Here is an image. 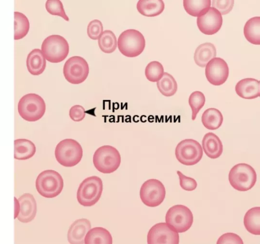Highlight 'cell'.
Wrapping results in <instances>:
<instances>
[{"instance_id": "cell-1", "label": "cell", "mask_w": 260, "mask_h": 244, "mask_svg": "<svg viewBox=\"0 0 260 244\" xmlns=\"http://www.w3.org/2000/svg\"><path fill=\"white\" fill-rule=\"evenodd\" d=\"M257 179L254 169L250 165L240 163L234 165L229 173V181L232 187L239 191H246L255 184Z\"/></svg>"}, {"instance_id": "cell-2", "label": "cell", "mask_w": 260, "mask_h": 244, "mask_svg": "<svg viewBox=\"0 0 260 244\" xmlns=\"http://www.w3.org/2000/svg\"><path fill=\"white\" fill-rule=\"evenodd\" d=\"M57 161L64 167H73L78 164L83 156V149L76 140L66 138L57 145L55 150Z\"/></svg>"}, {"instance_id": "cell-3", "label": "cell", "mask_w": 260, "mask_h": 244, "mask_svg": "<svg viewBox=\"0 0 260 244\" xmlns=\"http://www.w3.org/2000/svg\"><path fill=\"white\" fill-rule=\"evenodd\" d=\"M93 163L95 168L100 172L111 173L119 167L120 154L114 147L104 145L99 147L94 153Z\"/></svg>"}, {"instance_id": "cell-4", "label": "cell", "mask_w": 260, "mask_h": 244, "mask_svg": "<svg viewBox=\"0 0 260 244\" xmlns=\"http://www.w3.org/2000/svg\"><path fill=\"white\" fill-rule=\"evenodd\" d=\"M63 187L61 176L54 170H46L41 172L36 181V188L42 196L51 198L58 196Z\"/></svg>"}, {"instance_id": "cell-5", "label": "cell", "mask_w": 260, "mask_h": 244, "mask_svg": "<svg viewBox=\"0 0 260 244\" xmlns=\"http://www.w3.org/2000/svg\"><path fill=\"white\" fill-rule=\"evenodd\" d=\"M118 48L127 57H135L141 54L145 47L144 37L139 31L129 29L123 31L118 37Z\"/></svg>"}, {"instance_id": "cell-6", "label": "cell", "mask_w": 260, "mask_h": 244, "mask_svg": "<svg viewBox=\"0 0 260 244\" xmlns=\"http://www.w3.org/2000/svg\"><path fill=\"white\" fill-rule=\"evenodd\" d=\"M46 111V104L43 98L35 93L23 96L18 103V111L25 120L35 122L40 119Z\"/></svg>"}, {"instance_id": "cell-7", "label": "cell", "mask_w": 260, "mask_h": 244, "mask_svg": "<svg viewBox=\"0 0 260 244\" xmlns=\"http://www.w3.org/2000/svg\"><path fill=\"white\" fill-rule=\"evenodd\" d=\"M41 51L48 61L59 63L64 60L68 55L69 45L63 37L53 34L47 37L43 41Z\"/></svg>"}, {"instance_id": "cell-8", "label": "cell", "mask_w": 260, "mask_h": 244, "mask_svg": "<svg viewBox=\"0 0 260 244\" xmlns=\"http://www.w3.org/2000/svg\"><path fill=\"white\" fill-rule=\"evenodd\" d=\"M103 189L102 179L97 176L85 179L77 190V199L80 204L84 206H91L100 199Z\"/></svg>"}, {"instance_id": "cell-9", "label": "cell", "mask_w": 260, "mask_h": 244, "mask_svg": "<svg viewBox=\"0 0 260 244\" xmlns=\"http://www.w3.org/2000/svg\"><path fill=\"white\" fill-rule=\"evenodd\" d=\"M166 223L178 233L187 231L192 226L193 215L190 210L182 204L175 205L167 212Z\"/></svg>"}, {"instance_id": "cell-10", "label": "cell", "mask_w": 260, "mask_h": 244, "mask_svg": "<svg viewBox=\"0 0 260 244\" xmlns=\"http://www.w3.org/2000/svg\"><path fill=\"white\" fill-rule=\"evenodd\" d=\"M203 155V149L200 144L191 138L181 141L175 149L176 159L185 165H195L201 160Z\"/></svg>"}, {"instance_id": "cell-11", "label": "cell", "mask_w": 260, "mask_h": 244, "mask_svg": "<svg viewBox=\"0 0 260 244\" xmlns=\"http://www.w3.org/2000/svg\"><path fill=\"white\" fill-rule=\"evenodd\" d=\"M166 196V189L159 180L151 179L141 186L140 197L143 203L147 206L154 207L160 205Z\"/></svg>"}, {"instance_id": "cell-12", "label": "cell", "mask_w": 260, "mask_h": 244, "mask_svg": "<svg viewBox=\"0 0 260 244\" xmlns=\"http://www.w3.org/2000/svg\"><path fill=\"white\" fill-rule=\"evenodd\" d=\"M89 71L87 61L79 56L69 58L63 67V74L66 80L73 84L83 82L88 76Z\"/></svg>"}, {"instance_id": "cell-13", "label": "cell", "mask_w": 260, "mask_h": 244, "mask_svg": "<svg viewBox=\"0 0 260 244\" xmlns=\"http://www.w3.org/2000/svg\"><path fill=\"white\" fill-rule=\"evenodd\" d=\"M147 243H175L179 242L178 233L172 229L166 223H158L153 225L147 234Z\"/></svg>"}, {"instance_id": "cell-14", "label": "cell", "mask_w": 260, "mask_h": 244, "mask_svg": "<svg viewBox=\"0 0 260 244\" xmlns=\"http://www.w3.org/2000/svg\"><path fill=\"white\" fill-rule=\"evenodd\" d=\"M205 75L208 82L214 86H220L227 80L229 69L227 63L220 57H214L206 65Z\"/></svg>"}, {"instance_id": "cell-15", "label": "cell", "mask_w": 260, "mask_h": 244, "mask_svg": "<svg viewBox=\"0 0 260 244\" xmlns=\"http://www.w3.org/2000/svg\"><path fill=\"white\" fill-rule=\"evenodd\" d=\"M15 199V217L22 223L31 221L36 215L37 204L33 195L26 193Z\"/></svg>"}, {"instance_id": "cell-16", "label": "cell", "mask_w": 260, "mask_h": 244, "mask_svg": "<svg viewBox=\"0 0 260 244\" xmlns=\"http://www.w3.org/2000/svg\"><path fill=\"white\" fill-rule=\"evenodd\" d=\"M197 24L202 33L212 35L220 29L222 24V17L217 10L210 7L205 13L197 17Z\"/></svg>"}, {"instance_id": "cell-17", "label": "cell", "mask_w": 260, "mask_h": 244, "mask_svg": "<svg viewBox=\"0 0 260 244\" xmlns=\"http://www.w3.org/2000/svg\"><path fill=\"white\" fill-rule=\"evenodd\" d=\"M90 228V222L87 219L77 220L72 223L68 230V241L72 244L84 243L85 236Z\"/></svg>"}, {"instance_id": "cell-18", "label": "cell", "mask_w": 260, "mask_h": 244, "mask_svg": "<svg viewBox=\"0 0 260 244\" xmlns=\"http://www.w3.org/2000/svg\"><path fill=\"white\" fill-rule=\"evenodd\" d=\"M236 93L244 99H252L259 96V81L247 78L240 80L235 86Z\"/></svg>"}, {"instance_id": "cell-19", "label": "cell", "mask_w": 260, "mask_h": 244, "mask_svg": "<svg viewBox=\"0 0 260 244\" xmlns=\"http://www.w3.org/2000/svg\"><path fill=\"white\" fill-rule=\"evenodd\" d=\"M202 147L206 155L211 159L218 158L223 152V145L219 137L212 132L205 134L202 140Z\"/></svg>"}, {"instance_id": "cell-20", "label": "cell", "mask_w": 260, "mask_h": 244, "mask_svg": "<svg viewBox=\"0 0 260 244\" xmlns=\"http://www.w3.org/2000/svg\"><path fill=\"white\" fill-rule=\"evenodd\" d=\"M46 65V59L39 49H35L28 54L26 66L28 72L31 75H41L44 71Z\"/></svg>"}, {"instance_id": "cell-21", "label": "cell", "mask_w": 260, "mask_h": 244, "mask_svg": "<svg viewBox=\"0 0 260 244\" xmlns=\"http://www.w3.org/2000/svg\"><path fill=\"white\" fill-rule=\"evenodd\" d=\"M216 56V49L211 43L206 42L200 45L194 53V60L197 65L204 67Z\"/></svg>"}, {"instance_id": "cell-22", "label": "cell", "mask_w": 260, "mask_h": 244, "mask_svg": "<svg viewBox=\"0 0 260 244\" xmlns=\"http://www.w3.org/2000/svg\"><path fill=\"white\" fill-rule=\"evenodd\" d=\"M138 12L146 17H154L160 14L165 9L161 0H140L137 4Z\"/></svg>"}, {"instance_id": "cell-23", "label": "cell", "mask_w": 260, "mask_h": 244, "mask_svg": "<svg viewBox=\"0 0 260 244\" xmlns=\"http://www.w3.org/2000/svg\"><path fill=\"white\" fill-rule=\"evenodd\" d=\"M36 151L35 144L30 141L20 138L14 141V158L26 160L32 157Z\"/></svg>"}, {"instance_id": "cell-24", "label": "cell", "mask_w": 260, "mask_h": 244, "mask_svg": "<svg viewBox=\"0 0 260 244\" xmlns=\"http://www.w3.org/2000/svg\"><path fill=\"white\" fill-rule=\"evenodd\" d=\"M112 237L106 229L96 227L90 229L84 238L85 244L90 243H112Z\"/></svg>"}, {"instance_id": "cell-25", "label": "cell", "mask_w": 260, "mask_h": 244, "mask_svg": "<svg viewBox=\"0 0 260 244\" xmlns=\"http://www.w3.org/2000/svg\"><path fill=\"white\" fill-rule=\"evenodd\" d=\"M244 225L248 232L260 234V207H252L247 211L243 220Z\"/></svg>"}, {"instance_id": "cell-26", "label": "cell", "mask_w": 260, "mask_h": 244, "mask_svg": "<svg viewBox=\"0 0 260 244\" xmlns=\"http://www.w3.org/2000/svg\"><path fill=\"white\" fill-rule=\"evenodd\" d=\"M246 39L254 45L260 44V17L251 18L246 22L243 29Z\"/></svg>"}, {"instance_id": "cell-27", "label": "cell", "mask_w": 260, "mask_h": 244, "mask_svg": "<svg viewBox=\"0 0 260 244\" xmlns=\"http://www.w3.org/2000/svg\"><path fill=\"white\" fill-rule=\"evenodd\" d=\"M223 120V116L220 111L214 108L206 109L202 116V124L209 130H213L219 128Z\"/></svg>"}, {"instance_id": "cell-28", "label": "cell", "mask_w": 260, "mask_h": 244, "mask_svg": "<svg viewBox=\"0 0 260 244\" xmlns=\"http://www.w3.org/2000/svg\"><path fill=\"white\" fill-rule=\"evenodd\" d=\"M183 7L186 12L193 17H198L205 13L210 7V0L183 1Z\"/></svg>"}, {"instance_id": "cell-29", "label": "cell", "mask_w": 260, "mask_h": 244, "mask_svg": "<svg viewBox=\"0 0 260 244\" xmlns=\"http://www.w3.org/2000/svg\"><path fill=\"white\" fill-rule=\"evenodd\" d=\"M159 91L164 96L169 97L177 92V83L174 77L168 73H164L161 79L157 82Z\"/></svg>"}, {"instance_id": "cell-30", "label": "cell", "mask_w": 260, "mask_h": 244, "mask_svg": "<svg viewBox=\"0 0 260 244\" xmlns=\"http://www.w3.org/2000/svg\"><path fill=\"white\" fill-rule=\"evenodd\" d=\"M29 29V22L27 17L22 13L14 12V40L24 38Z\"/></svg>"}, {"instance_id": "cell-31", "label": "cell", "mask_w": 260, "mask_h": 244, "mask_svg": "<svg viewBox=\"0 0 260 244\" xmlns=\"http://www.w3.org/2000/svg\"><path fill=\"white\" fill-rule=\"evenodd\" d=\"M100 49L105 53H111L116 49L117 41L114 32L110 30H104L98 39Z\"/></svg>"}, {"instance_id": "cell-32", "label": "cell", "mask_w": 260, "mask_h": 244, "mask_svg": "<svg viewBox=\"0 0 260 244\" xmlns=\"http://www.w3.org/2000/svg\"><path fill=\"white\" fill-rule=\"evenodd\" d=\"M164 69L162 65L157 61H152L146 66L145 75L148 80L152 82L159 81L162 77Z\"/></svg>"}, {"instance_id": "cell-33", "label": "cell", "mask_w": 260, "mask_h": 244, "mask_svg": "<svg viewBox=\"0 0 260 244\" xmlns=\"http://www.w3.org/2000/svg\"><path fill=\"white\" fill-rule=\"evenodd\" d=\"M188 103L192 111L191 119L194 120L197 114L205 104V95L201 91H194L189 95Z\"/></svg>"}, {"instance_id": "cell-34", "label": "cell", "mask_w": 260, "mask_h": 244, "mask_svg": "<svg viewBox=\"0 0 260 244\" xmlns=\"http://www.w3.org/2000/svg\"><path fill=\"white\" fill-rule=\"evenodd\" d=\"M47 11L52 15L59 16L67 21H69V18L67 15L62 2L59 0H48L45 4Z\"/></svg>"}, {"instance_id": "cell-35", "label": "cell", "mask_w": 260, "mask_h": 244, "mask_svg": "<svg viewBox=\"0 0 260 244\" xmlns=\"http://www.w3.org/2000/svg\"><path fill=\"white\" fill-rule=\"evenodd\" d=\"M103 32V26L101 21L94 19L91 21L87 28V33L89 38L92 40H98Z\"/></svg>"}, {"instance_id": "cell-36", "label": "cell", "mask_w": 260, "mask_h": 244, "mask_svg": "<svg viewBox=\"0 0 260 244\" xmlns=\"http://www.w3.org/2000/svg\"><path fill=\"white\" fill-rule=\"evenodd\" d=\"M234 4L233 0H213L212 2V7L217 10L221 15H225L232 10Z\"/></svg>"}, {"instance_id": "cell-37", "label": "cell", "mask_w": 260, "mask_h": 244, "mask_svg": "<svg viewBox=\"0 0 260 244\" xmlns=\"http://www.w3.org/2000/svg\"><path fill=\"white\" fill-rule=\"evenodd\" d=\"M177 173L179 178L180 185L182 189L187 191H191L196 189L197 183L193 178L185 176L179 170L177 171Z\"/></svg>"}, {"instance_id": "cell-38", "label": "cell", "mask_w": 260, "mask_h": 244, "mask_svg": "<svg viewBox=\"0 0 260 244\" xmlns=\"http://www.w3.org/2000/svg\"><path fill=\"white\" fill-rule=\"evenodd\" d=\"M216 243H239L243 244L242 238L234 233H226L221 235L218 239Z\"/></svg>"}, {"instance_id": "cell-39", "label": "cell", "mask_w": 260, "mask_h": 244, "mask_svg": "<svg viewBox=\"0 0 260 244\" xmlns=\"http://www.w3.org/2000/svg\"><path fill=\"white\" fill-rule=\"evenodd\" d=\"M85 114L84 108L80 105H74L70 109V117L75 122L81 121L85 118Z\"/></svg>"}]
</instances>
